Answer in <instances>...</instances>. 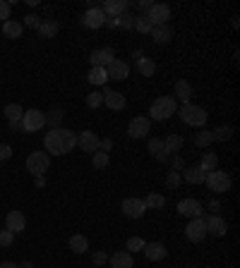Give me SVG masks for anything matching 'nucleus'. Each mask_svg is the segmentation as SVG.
Listing matches in <instances>:
<instances>
[{
    "label": "nucleus",
    "mask_w": 240,
    "mask_h": 268,
    "mask_svg": "<svg viewBox=\"0 0 240 268\" xmlns=\"http://www.w3.org/2000/svg\"><path fill=\"white\" fill-rule=\"evenodd\" d=\"M24 228H27V218H24L22 211H10L8 216H5V230H10L12 235L24 232Z\"/></svg>",
    "instance_id": "12"
},
{
    "label": "nucleus",
    "mask_w": 240,
    "mask_h": 268,
    "mask_svg": "<svg viewBox=\"0 0 240 268\" xmlns=\"http://www.w3.org/2000/svg\"><path fill=\"white\" fill-rule=\"evenodd\" d=\"M48 166H51V156H48L46 151H34V153L27 156V170L34 177H44Z\"/></svg>",
    "instance_id": "5"
},
{
    "label": "nucleus",
    "mask_w": 240,
    "mask_h": 268,
    "mask_svg": "<svg viewBox=\"0 0 240 268\" xmlns=\"http://www.w3.org/2000/svg\"><path fill=\"white\" fill-rule=\"evenodd\" d=\"M209 144H214V134L209 130H202V132H197V134H194V146L207 148Z\"/></svg>",
    "instance_id": "35"
},
{
    "label": "nucleus",
    "mask_w": 240,
    "mask_h": 268,
    "mask_svg": "<svg viewBox=\"0 0 240 268\" xmlns=\"http://www.w3.org/2000/svg\"><path fill=\"white\" fill-rule=\"evenodd\" d=\"M185 144V139L180 137V134H168L166 139H164V148H166V153H176V151H180Z\"/></svg>",
    "instance_id": "29"
},
{
    "label": "nucleus",
    "mask_w": 240,
    "mask_h": 268,
    "mask_svg": "<svg viewBox=\"0 0 240 268\" xmlns=\"http://www.w3.org/2000/svg\"><path fill=\"white\" fill-rule=\"evenodd\" d=\"M44 146H46V153L65 156V153H70V151L77 146V134H74L72 130H65V127L51 130L46 137H44Z\"/></svg>",
    "instance_id": "1"
},
{
    "label": "nucleus",
    "mask_w": 240,
    "mask_h": 268,
    "mask_svg": "<svg viewBox=\"0 0 240 268\" xmlns=\"http://www.w3.org/2000/svg\"><path fill=\"white\" fill-rule=\"evenodd\" d=\"M87 79H89V84H96V86L106 84V82H108L106 67H92V70H89V74H87Z\"/></svg>",
    "instance_id": "30"
},
{
    "label": "nucleus",
    "mask_w": 240,
    "mask_h": 268,
    "mask_svg": "<svg viewBox=\"0 0 240 268\" xmlns=\"http://www.w3.org/2000/svg\"><path fill=\"white\" fill-rule=\"evenodd\" d=\"M144 256H147V261H164L166 259L168 249L161 244V242H149V244H144Z\"/></svg>",
    "instance_id": "18"
},
{
    "label": "nucleus",
    "mask_w": 240,
    "mask_h": 268,
    "mask_svg": "<svg viewBox=\"0 0 240 268\" xmlns=\"http://www.w3.org/2000/svg\"><path fill=\"white\" fill-rule=\"evenodd\" d=\"M216 168H219V156H216V153H204L202 163H199V170H202V173H212Z\"/></svg>",
    "instance_id": "33"
},
{
    "label": "nucleus",
    "mask_w": 240,
    "mask_h": 268,
    "mask_svg": "<svg viewBox=\"0 0 240 268\" xmlns=\"http://www.w3.org/2000/svg\"><path fill=\"white\" fill-rule=\"evenodd\" d=\"M176 113H178V101L173 96H158L156 101L151 103V108H149L151 120H168Z\"/></svg>",
    "instance_id": "2"
},
{
    "label": "nucleus",
    "mask_w": 240,
    "mask_h": 268,
    "mask_svg": "<svg viewBox=\"0 0 240 268\" xmlns=\"http://www.w3.org/2000/svg\"><path fill=\"white\" fill-rule=\"evenodd\" d=\"M92 261H94V266H103V263L108 261V254H106V251H96L92 256Z\"/></svg>",
    "instance_id": "47"
},
{
    "label": "nucleus",
    "mask_w": 240,
    "mask_h": 268,
    "mask_svg": "<svg viewBox=\"0 0 240 268\" xmlns=\"http://www.w3.org/2000/svg\"><path fill=\"white\" fill-rule=\"evenodd\" d=\"M149 132H151V120H149L147 115H137V118H132V120H130L128 137L144 139V137H149Z\"/></svg>",
    "instance_id": "7"
},
{
    "label": "nucleus",
    "mask_w": 240,
    "mask_h": 268,
    "mask_svg": "<svg viewBox=\"0 0 240 268\" xmlns=\"http://www.w3.org/2000/svg\"><path fill=\"white\" fill-rule=\"evenodd\" d=\"M38 24H41V19H38L36 15H27V17H24V27H29V29H38Z\"/></svg>",
    "instance_id": "46"
},
{
    "label": "nucleus",
    "mask_w": 240,
    "mask_h": 268,
    "mask_svg": "<svg viewBox=\"0 0 240 268\" xmlns=\"http://www.w3.org/2000/svg\"><path fill=\"white\" fill-rule=\"evenodd\" d=\"M178 115H180V120H183L185 125H190V127H202V125H207V118H209V113L204 111L202 105H194V103L180 105Z\"/></svg>",
    "instance_id": "3"
},
{
    "label": "nucleus",
    "mask_w": 240,
    "mask_h": 268,
    "mask_svg": "<svg viewBox=\"0 0 240 268\" xmlns=\"http://www.w3.org/2000/svg\"><path fill=\"white\" fill-rule=\"evenodd\" d=\"M151 38H154V43H171L173 41V29L168 27V24H164V27H151Z\"/></svg>",
    "instance_id": "22"
},
{
    "label": "nucleus",
    "mask_w": 240,
    "mask_h": 268,
    "mask_svg": "<svg viewBox=\"0 0 240 268\" xmlns=\"http://www.w3.org/2000/svg\"><path fill=\"white\" fill-rule=\"evenodd\" d=\"M0 268H19V266H17V263H12V261H3Z\"/></svg>",
    "instance_id": "52"
},
{
    "label": "nucleus",
    "mask_w": 240,
    "mask_h": 268,
    "mask_svg": "<svg viewBox=\"0 0 240 268\" xmlns=\"http://www.w3.org/2000/svg\"><path fill=\"white\" fill-rule=\"evenodd\" d=\"M99 141H101L99 134L92 130H84L77 134V146L82 148L84 153H96V151H99Z\"/></svg>",
    "instance_id": "9"
},
{
    "label": "nucleus",
    "mask_w": 240,
    "mask_h": 268,
    "mask_svg": "<svg viewBox=\"0 0 240 268\" xmlns=\"http://www.w3.org/2000/svg\"><path fill=\"white\" fill-rule=\"evenodd\" d=\"M137 70L142 77H154V72H156V65H154V60H149V58H142V60H137Z\"/></svg>",
    "instance_id": "34"
},
{
    "label": "nucleus",
    "mask_w": 240,
    "mask_h": 268,
    "mask_svg": "<svg viewBox=\"0 0 240 268\" xmlns=\"http://www.w3.org/2000/svg\"><path fill=\"white\" fill-rule=\"evenodd\" d=\"M15 242V235L10 230H0V247H10Z\"/></svg>",
    "instance_id": "44"
},
{
    "label": "nucleus",
    "mask_w": 240,
    "mask_h": 268,
    "mask_svg": "<svg viewBox=\"0 0 240 268\" xmlns=\"http://www.w3.org/2000/svg\"><path fill=\"white\" fill-rule=\"evenodd\" d=\"M180 177H183L187 185H204V180H207V173H202V170H199V166H194V168H185Z\"/></svg>",
    "instance_id": "23"
},
{
    "label": "nucleus",
    "mask_w": 240,
    "mask_h": 268,
    "mask_svg": "<svg viewBox=\"0 0 240 268\" xmlns=\"http://www.w3.org/2000/svg\"><path fill=\"white\" fill-rule=\"evenodd\" d=\"M38 34L44 38H53L60 31V24H58L56 19H41V24H38V29H36Z\"/></svg>",
    "instance_id": "25"
},
{
    "label": "nucleus",
    "mask_w": 240,
    "mask_h": 268,
    "mask_svg": "<svg viewBox=\"0 0 240 268\" xmlns=\"http://www.w3.org/2000/svg\"><path fill=\"white\" fill-rule=\"evenodd\" d=\"M132 29H137L139 34H149L151 31V22H149L147 15H135V27Z\"/></svg>",
    "instance_id": "36"
},
{
    "label": "nucleus",
    "mask_w": 240,
    "mask_h": 268,
    "mask_svg": "<svg viewBox=\"0 0 240 268\" xmlns=\"http://www.w3.org/2000/svg\"><path fill=\"white\" fill-rule=\"evenodd\" d=\"M151 5H154V3H149V0H139V3H137V8L142 10V12H149V8H151Z\"/></svg>",
    "instance_id": "51"
},
{
    "label": "nucleus",
    "mask_w": 240,
    "mask_h": 268,
    "mask_svg": "<svg viewBox=\"0 0 240 268\" xmlns=\"http://www.w3.org/2000/svg\"><path fill=\"white\" fill-rule=\"evenodd\" d=\"M19 268H34V266H31V263H29V261H27V263H22V266H19Z\"/></svg>",
    "instance_id": "54"
},
{
    "label": "nucleus",
    "mask_w": 240,
    "mask_h": 268,
    "mask_svg": "<svg viewBox=\"0 0 240 268\" xmlns=\"http://www.w3.org/2000/svg\"><path fill=\"white\" fill-rule=\"evenodd\" d=\"M171 15H173V12H171V8H168V5H164V3H154V5L149 8V12H147L151 27H164V24H168Z\"/></svg>",
    "instance_id": "8"
},
{
    "label": "nucleus",
    "mask_w": 240,
    "mask_h": 268,
    "mask_svg": "<svg viewBox=\"0 0 240 268\" xmlns=\"http://www.w3.org/2000/svg\"><path fill=\"white\" fill-rule=\"evenodd\" d=\"M10 10H12V5H10L8 0H0V19H3V22L10 19Z\"/></svg>",
    "instance_id": "45"
},
{
    "label": "nucleus",
    "mask_w": 240,
    "mask_h": 268,
    "mask_svg": "<svg viewBox=\"0 0 240 268\" xmlns=\"http://www.w3.org/2000/svg\"><path fill=\"white\" fill-rule=\"evenodd\" d=\"M103 103H106L111 111H123V108H125V96H123L120 91L106 89V91H103Z\"/></svg>",
    "instance_id": "20"
},
{
    "label": "nucleus",
    "mask_w": 240,
    "mask_h": 268,
    "mask_svg": "<svg viewBox=\"0 0 240 268\" xmlns=\"http://www.w3.org/2000/svg\"><path fill=\"white\" fill-rule=\"evenodd\" d=\"M144 244H147V242L142 240V237H130L128 240V251L130 254H137V251L144 249Z\"/></svg>",
    "instance_id": "41"
},
{
    "label": "nucleus",
    "mask_w": 240,
    "mask_h": 268,
    "mask_svg": "<svg viewBox=\"0 0 240 268\" xmlns=\"http://www.w3.org/2000/svg\"><path fill=\"white\" fill-rule=\"evenodd\" d=\"M149 151L154 153V158H156L158 163H166L168 160V153H166V148H164V139H149Z\"/></svg>",
    "instance_id": "27"
},
{
    "label": "nucleus",
    "mask_w": 240,
    "mask_h": 268,
    "mask_svg": "<svg viewBox=\"0 0 240 268\" xmlns=\"http://www.w3.org/2000/svg\"><path fill=\"white\" fill-rule=\"evenodd\" d=\"M63 118H65L63 108H51V111L46 113V125L51 130H58V127L63 125Z\"/></svg>",
    "instance_id": "28"
},
{
    "label": "nucleus",
    "mask_w": 240,
    "mask_h": 268,
    "mask_svg": "<svg viewBox=\"0 0 240 268\" xmlns=\"http://www.w3.org/2000/svg\"><path fill=\"white\" fill-rule=\"evenodd\" d=\"M101 103H103V93L92 91L89 96H87V105H89V108H99Z\"/></svg>",
    "instance_id": "42"
},
{
    "label": "nucleus",
    "mask_w": 240,
    "mask_h": 268,
    "mask_svg": "<svg viewBox=\"0 0 240 268\" xmlns=\"http://www.w3.org/2000/svg\"><path fill=\"white\" fill-rule=\"evenodd\" d=\"M204 223H207V232H209V235H214V237H223V235H226V230H228L226 221H223L219 213H214V216H209V218H204Z\"/></svg>",
    "instance_id": "16"
},
{
    "label": "nucleus",
    "mask_w": 240,
    "mask_h": 268,
    "mask_svg": "<svg viewBox=\"0 0 240 268\" xmlns=\"http://www.w3.org/2000/svg\"><path fill=\"white\" fill-rule=\"evenodd\" d=\"M67 244H70V249H72L74 254H84V251L89 249V240H87L84 235H72Z\"/></svg>",
    "instance_id": "31"
},
{
    "label": "nucleus",
    "mask_w": 240,
    "mask_h": 268,
    "mask_svg": "<svg viewBox=\"0 0 240 268\" xmlns=\"http://www.w3.org/2000/svg\"><path fill=\"white\" fill-rule=\"evenodd\" d=\"M173 170H176V173H183V170H185V163H183V158H180V156L173 158Z\"/></svg>",
    "instance_id": "50"
},
{
    "label": "nucleus",
    "mask_w": 240,
    "mask_h": 268,
    "mask_svg": "<svg viewBox=\"0 0 240 268\" xmlns=\"http://www.w3.org/2000/svg\"><path fill=\"white\" fill-rule=\"evenodd\" d=\"M82 24L87 29H99V27H103V24H106V15H103V10L101 8H89L87 12H84Z\"/></svg>",
    "instance_id": "14"
},
{
    "label": "nucleus",
    "mask_w": 240,
    "mask_h": 268,
    "mask_svg": "<svg viewBox=\"0 0 240 268\" xmlns=\"http://www.w3.org/2000/svg\"><path fill=\"white\" fill-rule=\"evenodd\" d=\"M10 156H12V148H10V144H0V163H3V160H8Z\"/></svg>",
    "instance_id": "48"
},
{
    "label": "nucleus",
    "mask_w": 240,
    "mask_h": 268,
    "mask_svg": "<svg viewBox=\"0 0 240 268\" xmlns=\"http://www.w3.org/2000/svg\"><path fill=\"white\" fill-rule=\"evenodd\" d=\"M144 206H147V208H164V206H166V199H164V194H149L147 199H144Z\"/></svg>",
    "instance_id": "39"
},
{
    "label": "nucleus",
    "mask_w": 240,
    "mask_h": 268,
    "mask_svg": "<svg viewBox=\"0 0 240 268\" xmlns=\"http://www.w3.org/2000/svg\"><path fill=\"white\" fill-rule=\"evenodd\" d=\"M207 187L212 189L214 194H226L228 189H231V185H233V180H231V175L226 173V170H212V173H207Z\"/></svg>",
    "instance_id": "4"
},
{
    "label": "nucleus",
    "mask_w": 240,
    "mask_h": 268,
    "mask_svg": "<svg viewBox=\"0 0 240 268\" xmlns=\"http://www.w3.org/2000/svg\"><path fill=\"white\" fill-rule=\"evenodd\" d=\"M10 130H12V132L22 130V122H10Z\"/></svg>",
    "instance_id": "53"
},
{
    "label": "nucleus",
    "mask_w": 240,
    "mask_h": 268,
    "mask_svg": "<svg viewBox=\"0 0 240 268\" xmlns=\"http://www.w3.org/2000/svg\"><path fill=\"white\" fill-rule=\"evenodd\" d=\"M44 125H46V113L36 111V108L24 111V115H22V132H36Z\"/></svg>",
    "instance_id": "6"
},
{
    "label": "nucleus",
    "mask_w": 240,
    "mask_h": 268,
    "mask_svg": "<svg viewBox=\"0 0 240 268\" xmlns=\"http://www.w3.org/2000/svg\"><path fill=\"white\" fill-rule=\"evenodd\" d=\"M22 115H24V111H22L19 103H8V105H5V118H8V122H22Z\"/></svg>",
    "instance_id": "32"
},
{
    "label": "nucleus",
    "mask_w": 240,
    "mask_h": 268,
    "mask_svg": "<svg viewBox=\"0 0 240 268\" xmlns=\"http://www.w3.org/2000/svg\"><path fill=\"white\" fill-rule=\"evenodd\" d=\"M212 134H214V141H228V139L233 137V127H226V125H221V127L212 130Z\"/></svg>",
    "instance_id": "37"
},
{
    "label": "nucleus",
    "mask_w": 240,
    "mask_h": 268,
    "mask_svg": "<svg viewBox=\"0 0 240 268\" xmlns=\"http://www.w3.org/2000/svg\"><path fill=\"white\" fill-rule=\"evenodd\" d=\"M22 31H24V24H22V22H15V19L3 22V34H5L8 38H19L22 36Z\"/></svg>",
    "instance_id": "26"
},
{
    "label": "nucleus",
    "mask_w": 240,
    "mask_h": 268,
    "mask_svg": "<svg viewBox=\"0 0 240 268\" xmlns=\"http://www.w3.org/2000/svg\"><path fill=\"white\" fill-rule=\"evenodd\" d=\"M108 160H111V156H108V153H103V151H96V153H92V166L99 168V170H103V168L108 166Z\"/></svg>",
    "instance_id": "38"
},
{
    "label": "nucleus",
    "mask_w": 240,
    "mask_h": 268,
    "mask_svg": "<svg viewBox=\"0 0 240 268\" xmlns=\"http://www.w3.org/2000/svg\"><path fill=\"white\" fill-rule=\"evenodd\" d=\"M115 22H118L120 29H132V27H135V15H130V12H123L120 17H115Z\"/></svg>",
    "instance_id": "40"
},
{
    "label": "nucleus",
    "mask_w": 240,
    "mask_h": 268,
    "mask_svg": "<svg viewBox=\"0 0 240 268\" xmlns=\"http://www.w3.org/2000/svg\"><path fill=\"white\" fill-rule=\"evenodd\" d=\"M113 60H115L113 48H99V50H92V56H89L92 67H108Z\"/></svg>",
    "instance_id": "15"
},
{
    "label": "nucleus",
    "mask_w": 240,
    "mask_h": 268,
    "mask_svg": "<svg viewBox=\"0 0 240 268\" xmlns=\"http://www.w3.org/2000/svg\"><path fill=\"white\" fill-rule=\"evenodd\" d=\"M106 74H108V79H115V82H123L125 77L130 74V65L125 63V60H113L111 65L106 67Z\"/></svg>",
    "instance_id": "17"
},
{
    "label": "nucleus",
    "mask_w": 240,
    "mask_h": 268,
    "mask_svg": "<svg viewBox=\"0 0 240 268\" xmlns=\"http://www.w3.org/2000/svg\"><path fill=\"white\" fill-rule=\"evenodd\" d=\"M178 213L185 218H202L204 208L197 199H183V201H178Z\"/></svg>",
    "instance_id": "11"
},
{
    "label": "nucleus",
    "mask_w": 240,
    "mask_h": 268,
    "mask_svg": "<svg viewBox=\"0 0 240 268\" xmlns=\"http://www.w3.org/2000/svg\"><path fill=\"white\" fill-rule=\"evenodd\" d=\"M185 237L190 242H202L207 237V223H204V218H190L187 228H185Z\"/></svg>",
    "instance_id": "10"
},
{
    "label": "nucleus",
    "mask_w": 240,
    "mask_h": 268,
    "mask_svg": "<svg viewBox=\"0 0 240 268\" xmlns=\"http://www.w3.org/2000/svg\"><path fill=\"white\" fill-rule=\"evenodd\" d=\"M180 173H176V170H171L166 175V185H168V189H176V187H180Z\"/></svg>",
    "instance_id": "43"
},
{
    "label": "nucleus",
    "mask_w": 240,
    "mask_h": 268,
    "mask_svg": "<svg viewBox=\"0 0 240 268\" xmlns=\"http://www.w3.org/2000/svg\"><path fill=\"white\" fill-rule=\"evenodd\" d=\"M101 10L106 17H120L123 12H128V0H106Z\"/></svg>",
    "instance_id": "19"
},
{
    "label": "nucleus",
    "mask_w": 240,
    "mask_h": 268,
    "mask_svg": "<svg viewBox=\"0 0 240 268\" xmlns=\"http://www.w3.org/2000/svg\"><path fill=\"white\" fill-rule=\"evenodd\" d=\"M147 211V206H144V199H137V196H130L123 201V213L128 216V218H142Z\"/></svg>",
    "instance_id": "13"
},
{
    "label": "nucleus",
    "mask_w": 240,
    "mask_h": 268,
    "mask_svg": "<svg viewBox=\"0 0 240 268\" xmlns=\"http://www.w3.org/2000/svg\"><path fill=\"white\" fill-rule=\"evenodd\" d=\"M176 101H180L185 105V103H190V98H192V84L187 82V79H178L176 82V96H173Z\"/></svg>",
    "instance_id": "21"
},
{
    "label": "nucleus",
    "mask_w": 240,
    "mask_h": 268,
    "mask_svg": "<svg viewBox=\"0 0 240 268\" xmlns=\"http://www.w3.org/2000/svg\"><path fill=\"white\" fill-rule=\"evenodd\" d=\"M111 148H113V139H101V141H99V151L111 153Z\"/></svg>",
    "instance_id": "49"
},
{
    "label": "nucleus",
    "mask_w": 240,
    "mask_h": 268,
    "mask_svg": "<svg viewBox=\"0 0 240 268\" xmlns=\"http://www.w3.org/2000/svg\"><path fill=\"white\" fill-rule=\"evenodd\" d=\"M108 261H111V268H132L135 266V261H132V254H130V251H115Z\"/></svg>",
    "instance_id": "24"
}]
</instances>
